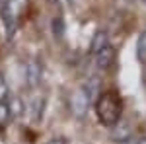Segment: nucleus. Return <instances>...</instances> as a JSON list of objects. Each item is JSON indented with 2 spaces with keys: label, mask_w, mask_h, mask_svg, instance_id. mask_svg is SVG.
I'll return each mask as SVG.
<instances>
[{
  "label": "nucleus",
  "mask_w": 146,
  "mask_h": 144,
  "mask_svg": "<svg viewBox=\"0 0 146 144\" xmlns=\"http://www.w3.org/2000/svg\"><path fill=\"white\" fill-rule=\"evenodd\" d=\"M96 115L103 127L113 129L121 121L123 115V101L117 92H103L96 101Z\"/></svg>",
  "instance_id": "nucleus-1"
},
{
  "label": "nucleus",
  "mask_w": 146,
  "mask_h": 144,
  "mask_svg": "<svg viewBox=\"0 0 146 144\" xmlns=\"http://www.w3.org/2000/svg\"><path fill=\"white\" fill-rule=\"evenodd\" d=\"M25 8H27V0H2L0 16H2V22L6 25L8 33H14V29L18 27Z\"/></svg>",
  "instance_id": "nucleus-2"
},
{
  "label": "nucleus",
  "mask_w": 146,
  "mask_h": 144,
  "mask_svg": "<svg viewBox=\"0 0 146 144\" xmlns=\"http://www.w3.org/2000/svg\"><path fill=\"white\" fill-rule=\"evenodd\" d=\"M92 105V100L86 96V92L80 88V90H74L72 94H70V100H68V107H70V113L76 117V119H82L88 109H90Z\"/></svg>",
  "instance_id": "nucleus-3"
},
{
  "label": "nucleus",
  "mask_w": 146,
  "mask_h": 144,
  "mask_svg": "<svg viewBox=\"0 0 146 144\" xmlns=\"http://www.w3.org/2000/svg\"><path fill=\"white\" fill-rule=\"evenodd\" d=\"M25 113H29V121L31 123H39L43 113H45V98L41 94L33 96L31 101H29V109H25Z\"/></svg>",
  "instance_id": "nucleus-4"
},
{
  "label": "nucleus",
  "mask_w": 146,
  "mask_h": 144,
  "mask_svg": "<svg viewBox=\"0 0 146 144\" xmlns=\"http://www.w3.org/2000/svg\"><path fill=\"white\" fill-rule=\"evenodd\" d=\"M94 58H96V64H98L100 70H107L113 64V60H115V49L111 45H107L105 49H101L98 55H94Z\"/></svg>",
  "instance_id": "nucleus-5"
},
{
  "label": "nucleus",
  "mask_w": 146,
  "mask_h": 144,
  "mask_svg": "<svg viewBox=\"0 0 146 144\" xmlns=\"http://www.w3.org/2000/svg\"><path fill=\"white\" fill-rule=\"evenodd\" d=\"M25 82L29 88H35L41 82V64L37 60H29L25 66Z\"/></svg>",
  "instance_id": "nucleus-6"
},
{
  "label": "nucleus",
  "mask_w": 146,
  "mask_h": 144,
  "mask_svg": "<svg viewBox=\"0 0 146 144\" xmlns=\"http://www.w3.org/2000/svg\"><path fill=\"white\" fill-rule=\"evenodd\" d=\"M100 86H101V80L98 76H90L84 84H82V90L86 92V96L92 100V103H96L98 101V98H100Z\"/></svg>",
  "instance_id": "nucleus-7"
},
{
  "label": "nucleus",
  "mask_w": 146,
  "mask_h": 144,
  "mask_svg": "<svg viewBox=\"0 0 146 144\" xmlns=\"http://www.w3.org/2000/svg\"><path fill=\"white\" fill-rule=\"evenodd\" d=\"M109 45V35L105 29H100V31H96L94 37H92V43H90V51L92 55H98L101 49H105Z\"/></svg>",
  "instance_id": "nucleus-8"
},
{
  "label": "nucleus",
  "mask_w": 146,
  "mask_h": 144,
  "mask_svg": "<svg viewBox=\"0 0 146 144\" xmlns=\"http://www.w3.org/2000/svg\"><path fill=\"white\" fill-rule=\"evenodd\" d=\"M111 136H113V140H117V142H127L129 136H131V129H129V125L119 121L111 129Z\"/></svg>",
  "instance_id": "nucleus-9"
},
{
  "label": "nucleus",
  "mask_w": 146,
  "mask_h": 144,
  "mask_svg": "<svg viewBox=\"0 0 146 144\" xmlns=\"http://www.w3.org/2000/svg\"><path fill=\"white\" fill-rule=\"evenodd\" d=\"M136 56L146 66V31L138 33V39H136Z\"/></svg>",
  "instance_id": "nucleus-10"
},
{
  "label": "nucleus",
  "mask_w": 146,
  "mask_h": 144,
  "mask_svg": "<svg viewBox=\"0 0 146 144\" xmlns=\"http://www.w3.org/2000/svg\"><path fill=\"white\" fill-rule=\"evenodd\" d=\"M10 119H12V111H10L8 101H0V131L8 125Z\"/></svg>",
  "instance_id": "nucleus-11"
},
{
  "label": "nucleus",
  "mask_w": 146,
  "mask_h": 144,
  "mask_svg": "<svg viewBox=\"0 0 146 144\" xmlns=\"http://www.w3.org/2000/svg\"><path fill=\"white\" fill-rule=\"evenodd\" d=\"M8 105H10V111H12V117H20L22 113H25V105H23V101L20 98H12L8 101Z\"/></svg>",
  "instance_id": "nucleus-12"
},
{
  "label": "nucleus",
  "mask_w": 146,
  "mask_h": 144,
  "mask_svg": "<svg viewBox=\"0 0 146 144\" xmlns=\"http://www.w3.org/2000/svg\"><path fill=\"white\" fill-rule=\"evenodd\" d=\"M53 33H55V37H62V33H64V23L60 18L53 20Z\"/></svg>",
  "instance_id": "nucleus-13"
},
{
  "label": "nucleus",
  "mask_w": 146,
  "mask_h": 144,
  "mask_svg": "<svg viewBox=\"0 0 146 144\" xmlns=\"http://www.w3.org/2000/svg\"><path fill=\"white\" fill-rule=\"evenodd\" d=\"M8 98V84H6V78L0 72V101H6Z\"/></svg>",
  "instance_id": "nucleus-14"
},
{
  "label": "nucleus",
  "mask_w": 146,
  "mask_h": 144,
  "mask_svg": "<svg viewBox=\"0 0 146 144\" xmlns=\"http://www.w3.org/2000/svg\"><path fill=\"white\" fill-rule=\"evenodd\" d=\"M47 144H68L66 138H53V140H49Z\"/></svg>",
  "instance_id": "nucleus-15"
},
{
  "label": "nucleus",
  "mask_w": 146,
  "mask_h": 144,
  "mask_svg": "<svg viewBox=\"0 0 146 144\" xmlns=\"http://www.w3.org/2000/svg\"><path fill=\"white\" fill-rule=\"evenodd\" d=\"M60 0H49V4H58Z\"/></svg>",
  "instance_id": "nucleus-16"
},
{
  "label": "nucleus",
  "mask_w": 146,
  "mask_h": 144,
  "mask_svg": "<svg viewBox=\"0 0 146 144\" xmlns=\"http://www.w3.org/2000/svg\"><path fill=\"white\" fill-rule=\"evenodd\" d=\"M136 144H146V138H142V140H138Z\"/></svg>",
  "instance_id": "nucleus-17"
},
{
  "label": "nucleus",
  "mask_w": 146,
  "mask_h": 144,
  "mask_svg": "<svg viewBox=\"0 0 146 144\" xmlns=\"http://www.w3.org/2000/svg\"><path fill=\"white\" fill-rule=\"evenodd\" d=\"M68 2H70V4H74V2H76V0H68Z\"/></svg>",
  "instance_id": "nucleus-18"
},
{
  "label": "nucleus",
  "mask_w": 146,
  "mask_h": 144,
  "mask_svg": "<svg viewBox=\"0 0 146 144\" xmlns=\"http://www.w3.org/2000/svg\"><path fill=\"white\" fill-rule=\"evenodd\" d=\"M142 2H144V6H146V0H142Z\"/></svg>",
  "instance_id": "nucleus-19"
}]
</instances>
